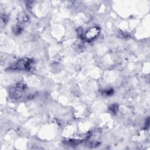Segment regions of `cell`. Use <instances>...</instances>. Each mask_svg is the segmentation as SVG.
I'll return each instance as SVG.
<instances>
[{
  "instance_id": "6da1fadb",
  "label": "cell",
  "mask_w": 150,
  "mask_h": 150,
  "mask_svg": "<svg viewBox=\"0 0 150 150\" xmlns=\"http://www.w3.org/2000/svg\"><path fill=\"white\" fill-rule=\"evenodd\" d=\"M34 66V61L30 58H23L18 60L9 68L11 70L30 71Z\"/></svg>"
},
{
  "instance_id": "7a4b0ae2",
  "label": "cell",
  "mask_w": 150,
  "mask_h": 150,
  "mask_svg": "<svg viewBox=\"0 0 150 150\" xmlns=\"http://www.w3.org/2000/svg\"><path fill=\"white\" fill-rule=\"evenodd\" d=\"M26 88V84L23 82H18L15 84L9 90L10 97L15 99L20 98L23 96Z\"/></svg>"
},
{
  "instance_id": "3957f363",
  "label": "cell",
  "mask_w": 150,
  "mask_h": 150,
  "mask_svg": "<svg viewBox=\"0 0 150 150\" xmlns=\"http://www.w3.org/2000/svg\"><path fill=\"white\" fill-rule=\"evenodd\" d=\"M100 29L99 27L94 26L90 28L81 35L83 39L87 42H91L97 38L100 34Z\"/></svg>"
},
{
  "instance_id": "277c9868",
  "label": "cell",
  "mask_w": 150,
  "mask_h": 150,
  "mask_svg": "<svg viewBox=\"0 0 150 150\" xmlns=\"http://www.w3.org/2000/svg\"><path fill=\"white\" fill-rule=\"evenodd\" d=\"M29 21V16L26 13H23L18 16V21L21 26V24H25L27 23Z\"/></svg>"
},
{
  "instance_id": "5b68a950",
  "label": "cell",
  "mask_w": 150,
  "mask_h": 150,
  "mask_svg": "<svg viewBox=\"0 0 150 150\" xmlns=\"http://www.w3.org/2000/svg\"><path fill=\"white\" fill-rule=\"evenodd\" d=\"M23 29L22 27L19 25H17L13 28V33L16 35H18L20 33H21V32L23 31Z\"/></svg>"
},
{
  "instance_id": "8992f818",
  "label": "cell",
  "mask_w": 150,
  "mask_h": 150,
  "mask_svg": "<svg viewBox=\"0 0 150 150\" xmlns=\"http://www.w3.org/2000/svg\"><path fill=\"white\" fill-rule=\"evenodd\" d=\"M114 93V90L113 89H104L102 92V93L103 95H106V96H111L112 94H113Z\"/></svg>"
},
{
  "instance_id": "52a82bcc",
  "label": "cell",
  "mask_w": 150,
  "mask_h": 150,
  "mask_svg": "<svg viewBox=\"0 0 150 150\" xmlns=\"http://www.w3.org/2000/svg\"><path fill=\"white\" fill-rule=\"evenodd\" d=\"M118 109H119V106H118L117 104H115L112 105L109 108V109L114 113H115L118 111Z\"/></svg>"
}]
</instances>
